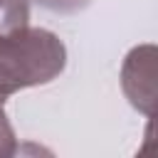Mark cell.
Returning a JSON list of instances; mask_svg holds the SVG:
<instances>
[{
  "label": "cell",
  "mask_w": 158,
  "mask_h": 158,
  "mask_svg": "<svg viewBox=\"0 0 158 158\" xmlns=\"http://www.w3.org/2000/svg\"><path fill=\"white\" fill-rule=\"evenodd\" d=\"M37 5L52 10V12H62V15H72V12H79L84 10L91 0H35Z\"/></svg>",
  "instance_id": "5"
},
{
  "label": "cell",
  "mask_w": 158,
  "mask_h": 158,
  "mask_svg": "<svg viewBox=\"0 0 158 158\" xmlns=\"http://www.w3.org/2000/svg\"><path fill=\"white\" fill-rule=\"evenodd\" d=\"M20 148H17V138H15V131L10 126V118L0 104V158H7V156H15Z\"/></svg>",
  "instance_id": "4"
},
{
  "label": "cell",
  "mask_w": 158,
  "mask_h": 158,
  "mask_svg": "<svg viewBox=\"0 0 158 158\" xmlns=\"http://www.w3.org/2000/svg\"><path fill=\"white\" fill-rule=\"evenodd\" d=\"M67 67V47L52 30L17 27L0 32V104L12 94L54 81Z\"/></svg>",
  "instance_id": "1"
},
{
  "label": "cell",
  "mask_w": 158,
  "mask_h": 158,
  "mask_svg": "<svg viewBox=\"0 0 158 158\" xmlns=\"http://www.w3.org/2000/svg\"><path fill=\"white\" fill-rule=\"evenodd\" d=\"M121 89L128 104L143 116L156 114V44L133 47L121 64Z\"/></svg>",
  "instance_id": "2"
},
{
  "label": "cell",
  "mask_w": 158,
  "mask_h": 158,
  "mask_svg": "<svg viewBox=\"0 0 158 158\" xmlns=\"http://www.w3.org/2000/svg\"><path fill=\"white\" fill-rule=\"evenodd\" d=\"M30 20V0H0V32L25 27Z\"/></svg>",
  "instance_id": "3"
}]
</instances>
